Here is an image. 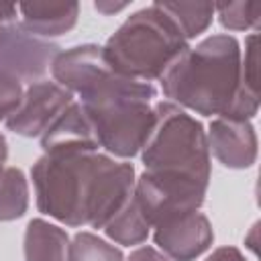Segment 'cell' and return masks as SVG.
Instances as JSON below:
<instances>
[{
  "instance_id": "cell-1",
  "label": "cell",
  "mask_w": 261,
  "mask_h": 261,
  "mask_svg": "<svg viewBox=\"0 0 261 261\" xmlns=\"http://www.w3.org/2000/svg\"><path fill=\"white\" fill-rule=\"evenodd\" d=\"M39 212L80 228H104L133 196L135 167L98 151L43 153L31 167Z\"/></svg>"
},
{
  "instance_id": "cell-2",
  "label": "cell",
  "mask_w": 261,
  "mask_h": 261,
  "mask_svg": "<svg viewBox=\"0 0 261 261\" xmlns=\"http://www.w3.org/2000/svg\"><path fill=\"white\" fill-rule=\"evenodd\" d=\"M241 51L232 35L206 37L161 75L163 96L202 116L251 120L259 112V96L241 88Z\"/></svg>"
},
{
  "instance_id": "cell-3",
  "label": "cell",
  "mask_w": 261,
  "mask_h": 261,
  "mask_svg": "<svg viewBox=\"0 0 261 261\" xmlns=\"http://www.w3.org/2000/svg\"><path fill=\"white\" fill-rule=\"evenodd\" d=\"M77 102L88 116L100 149L110 157H135L153 126L157 90L153 84L137 82L104 69L84 92Z\"/></svg>"
},
{
  "instance_id": "cell-4",
  "label": "cell",
  "mask_w": 261,
  "mask_h": 261,
  "mask_svg": "<svg viewBox=\"0 0 261 261\" xmlns=\"http://www.w3.org/2000/svg\"><path fill=\"white\" fill-rule=\"evenodd\" d=\"M188 49L190 43L157 2L126 16L102 45L104 59L114 73L147 84L161 80Z\"/></svg>"
},
{
  "instance_id": "cell-5",
  "label": "cell",
  "mask_w": 261,
  "mask_h": 261,
  "mask_svg": "<svg viewBox=\"0 0 261 261\" xmlns=\"http://www.w3.org/2000/svg\"><path fill=\"white\" fill-rule=\"evenodd\" d=\"M153 112L151 133L139 151L145 171L208 186L212 163L202 122L167 100H157Z\"/></svg>"
},
{
  "instance_id": "cell-6",
  "label": "cell",
  "mask_w": 261,
  "mask_h": 261,
  "mask_svg": "<svg viewBox=\"0 0 261 261\" xmlns=\"http://www.w3.org/2000/svg\"><path fill=\"white\" fill-rule=\"evenodd\" d=\"M206 190L208 186L198 181L143 171L135 179L133 196L151 228H155L165 220L200 210L206 200Z\"/></svg>"
},
{
  "instance_id": "cell-7",
  "label": "cell",
  "mask_w": 261,
  "mask_h": 261,
  "mask_svg": "<svg viewBox=\"0 0 261 261\" xmlns=\"http://www.w3.org/2000/svg\"><path fill=\"white\" fill-rule=\"evenodd\" d=\"M59 45L31 35L20 22L6 24L0 35V71L16 75L24 84L45 80Z\"/></svg>"
},
{
  "instance_id": "cell-8",
  "label": "cell",
  "mask_w": 261,
  "mask_h": 261,
  "mask_svg": "<svg viewBox=\"0 0 261 261\" xmlns=\"http://www.w3.org/2000/svg\"><path fill=\"white\" fill-rule=\"evenodd\" d=\"M73 102L75 96L53 80L45 77L27 84L20 106L4 122V126L18 137H41L55 122V118L63 114Z\"/></svg>"
},
{
  "instance_id": "cell-9",
  "label": "cell",
  "mask_w": 261,
  "mask_h": 261,
  "mask_svg": "<svg viewBox=\"0 0 261 261\" xmlns=\"http://www.w3.org/2000/svg\"><path fill=\"white\" fill-rule=\"evenodd\" d=\"M157 249L171 261H196L214 241V230L208 216L200 210L175 216L153 228Z\"/></svg>"
},
{
  "instance_id": "cell-10",
  "label": "cell",
  "mask_w": 261,
  "mask_h": 261,
  "mask_svg": "<svg viewBox=\"0 0 261 261\" xmlns=\"http://www.w3.org/2000/svg\"><path fill=\"white\" fill-rule=\"evenodd\" d=\"M206 139L210 153L228 169H247L257 161V133L251 120L216 116Z\"/></svg>"
},
{
  "instance_id": "cell-11",
  "label": "cell",
  "mask_w": 261,
  "mask_h": 261,
  "mask_svg": "<svg viewBox=\"0 0 261 261\" xmlns=\"http://www.w3.org/2000/svg\"><path fill=\"white\" fill-rule=\"evenodd\" d=\"M104 69H108V63L104 59L102 45L94 43H84L59 51L51 63L53 82L69 90L73 96L84 92Z\"/></svg>"
},
{
  "instance_id": "cell-12",
  "label": "cell",
  "mask_w": 261,
  "mask_h": 261,
  "mask_svg": "<svg viewBox=\"0 0 261 261\" xmlns=\"http://www.w3.org/2000/svg\"><path fill=\"white\" fill-rule=\"evenodd\" d=\"M43 153H55V151H86V149H98L100 145L96 141V135L92 130V124L88 116L84 114L80 102L75 100L63 114L55 118V122L39 137Z\"/></svg>"
},
{
  "instance_id": "cell-13",
  "label": "cell",
  "mask_w": 261,
  "mask_h": 261,
  "mask_svg": "<svg viewBox=\"0 0 261 261\" xmlns=\"http://www.w3.org/2000/svg\"><path fill=\"white\" fill-rule=\"evenodd\" d=\"M20 24L39 39H53L69 33L80 16L77 2H22L18 4Z\"/></svg>"
},
{
  "instance_id": "cell-14",
  "label": "cell",
  "mask_w": 261,
  "mask_h": 261,
  "mask_svg": "<svg viewBox=\"0 0 261 261\" xmlns=\"http://www.w3.org/2000/svg\"><path fill=\"white\" fill-rule=\"evenodd\" d=\"M67 247L69 234L65 228L45 218L29 220L22 239L24 261H67Z\"/></svg>"
},
{
  "instance_id": "cell-15",
  "label": "cell",
  "mask_w": 261,
  "mask_h": 261,
  "mask_svg": "<svg viewBox=\"0 0 261 261\" xmlns=\"http://www.w3.org/2000/svg\"><path fill=\"white\" fill-rule=\"evenodd\" d=\"M102 230L112 243L133 247V245H141L147 241V237L151 234V224L143 216L135 196H130L120 206V210L106 222Z\"/></svg>"
},
{
  "instance_id": "cell-16",
  "label": "cell",
  "mask_w": 261,
  "mask_h": 261,
  "mask_svg": "<svg viewBox=\"0 0 261 261\" xmlns=\"http://www.w3.org/2000/svg\"><path fill=\"white\" fill-rule=\"evenodd\" d=\"M157 6L173 20L188 43L200 37L214 18V4L208 2H157Z\"/></svg>"
},
{
  "instance_id": "cell-17",
  "label": "cell",
  "mask_w": 261,
  "mask_h": 261,
  "mask_svg": "<svg viewBox=\"0 0 261 261\" xmlns=\"http://www.w3.org/2000/svg\"><path fill=\"white\" fill-rule=\"evenodd\" d=\"M29 208V179L22 169L0 167V222H10L24 216Z\"/></svg>"
},
{
  "instance_id": "cell-18",
  "label": "cell",
  "mask_w": 261,
  "mask_h": 261,
  "mask_svg": "<svg viewBox=\"0 0 261 261\" xmlns=\"http://www.w3.org/2000/svg\"><path fill=\"white\" fill-rule=\"evenodd\" d=\"M67 261H124V255L106 239L90 230H82L69 239Z\"/></svg>"
},
{
  "instance_id": "cell-19",
  "label": "cell",
  "mask_w": 261,
  "mask_h": 261,
  "mask_svg": "<svg viewBox=\"0 0 261 261\" xmlns=\"http://www.w3.org/2000/svg\"><path fill=\"white\" fill-rule=\"evenodd\" d=\"M214 14L226 31H257L261 20V2H224L214 4Z\"/></svg>"
},
{
  "instance_id": "cell-20",
  "label": "cell",
  "mask_w": 261,
  "mask_h": 261,
  "mask_svg": "<svg viewBox=\"0 0 261 261\" xmlns=\"http://www.w3.org/2000/svg\"><path fill=\"white\" fill-rule=\"evenodd\" d=\"M259 35L251 33L245 39V51H241V88L259 96Z\"/></svg>"
},
{
  "instance_id": "cell-21",
  "label": "cell",
  "mask_w": 261,
  "mask_h": 261,
  "mask_svg": "<svg viewBox=\"0 0 261 261\" xmlns=\"http://www.w3.org/2000/svg\"><path fill=\"white\" fill-rule=\"evenodd\" d=\"M27 84L8 71H0V122H6L22 102Z\"/></svg>"
},
{
  "instance_id": "cell-22",
  "label": "cell",
  "mask_w": 261,
  "mask_h": 261,
  "mask_svg": "<svg viewBox=\"0 0 261 261\" xmlns=\"http://www.w3.org/2000/svg\"><path fill=\"white\" fill-rule=\"evenodd\" d=\"M124 261H169L159 249H155V247H151V245H145V247H139V249H135L130 255H128V259H124Z\"/></svg>"
},
{
  "instance_id": "cell-23",
  "label": "cell",
  "mask_w": 261,
  "mask_h": 261,
  "mask_svg": "<svg viewBox=\"0 0 261 261\" xmlns=\"http://www.w3.org/2000/svg\"><path fill=\"white\" fill-rule=\"evenodd\" d=\"M206 261H247V257L237 247H218L212 251V255L206 257Z\"/></svg>"
},
{
  "instance_id": "cell-24",
  "label": "cell",
  "mask_w": 261,
  "mask_h": 261,
  "mask_svg": "<svg viewBox=\"0 0 261 261\" xmlns=\"http://www.w3.org/2000/svg\"><path fill=\"white\" fill-rule=\"evenodd\" d=\"M128 6V2H94V8L98 12H102L104 16H112L120 10H124Z\"/></svg>"
},
{
  "instance_id": "cell-25",
  "label": "cell",
  "mask_w": 261,
  "mask_h": 261,
  "mask_svg": "<svg viewBox=\"0 0 261 261\" xmlns=\"http://www.w3.org/2000/svg\"><path fill=\"white\" fill-rule=\"evenodd\" d=\"M6 159H8V143H6V137L0 133V167L6 165Z\"/></svg>"
},
{
  "instance_id": "cell-26",
  "label": "cell",
  "mask_w": 261,
  "mask_h": 261,
  "mask_svg": "<svg viewBox=\"0 0 261 261\" xmlns=\"http://www.w3.org/2000/svg\"><path fill=\"white\" fill-rule=\"evenodd\" d=\"M4 27H6V24H0V35H2V29H4Z\"/></svg>"
}]
</instances>
